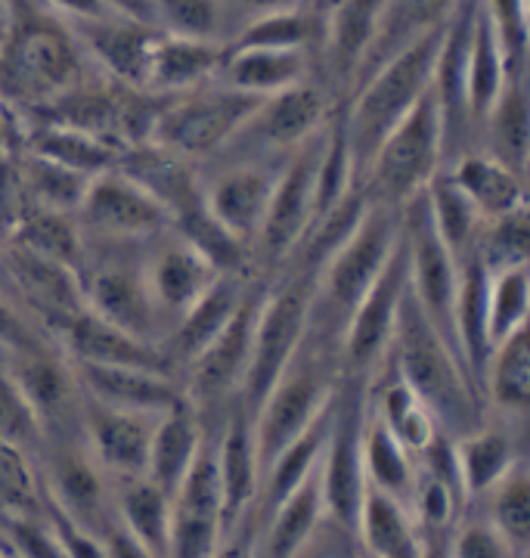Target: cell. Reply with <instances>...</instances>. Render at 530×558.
Wrapping results in <instances>:
<instances>
[{"label":"cell","mask_w":530,"mask_h":558,"mask_svg":"<svg viewBox=\"0 0 530 558\" xmlns=\"http://www.w3.org/2000/svg\"><path fill=\"white\" fill-rule=\"evenodd\" d=\"M84 50L75 32L44 0H10L0 38V94L47 109L84 84Z\"/></svg>","instance_id":"6da1fadb"},{"label":"cell","mask_w":530,"mask_h":558,"mask_svg":"<svg viewBox=\"0 0 530 558\" xmlns=\"http://www.w3.org/2000/svg\"><path fill=\"white\" fill-rule=\"evenodd\" d=\"M385 366H392L429 403L447 438L466 435L484 418L481 391L471 379L466 360L419 307L410 289L400 301Z\"/></svg>","instance_id":"7a4b0ae2"},{"label":"cell","mask_w":530,"mask_h":558,"mask_svg":"<svg viewBox=\"0 0 530 558\" xmlns=\"http://www.w3.org/2000/svg\"><path fill=\"white\" fill-rule=\"evenodd\" d=\"M400 240V208L370 202L348 240L316 267L311 295V332L335 344L357 301L370 292Z\"/></svg>","instance_id":"3957f363"},{"label":"cell","mask_w":530,"mask_h":558,"mask_svg":"<svg viewBox=\"0 0 530 558\" xmlns=\"http://www.w3.org/2000/svg\"><path fill=\"white\" fill-rule=\"evenodd\" d=\"M441 38H444V25L412 40L410 47L394 53L392 60L382 62L370 78H363L353 87L351 102L341 112V121H345V137H348V149H351L357 183L385 134L432 90L434 60H437Z\"/></svg>","instance_id":"277c9868"},{"label":"cell","mask_w":530,"mask_h":558,"mask_svg":"<svg viewBox=\"0 0 530 558\" xmlns=\"http://www.w3.org/2000/svg\"><path fill=\"white\" fill-rule=\"evenodd\" d=\"M338 381H341V369H338L335 344L308 329L292 360L286 363L279 379L270 385V391L252 413L261 469L329 407Z\"/></svg>","instance_id":"5b68a950"},{"label":"cell","mask_w":530,"mask_h":558,"mask_svg":"<svg viewBox=\"0 0 530 558\" xmlns=\"http://www.w3.org/2000/svg\"><path fill=\"white\" fill-rule=\"evenodd\" d=\"M441 168H444V131H441L434 94L429 90L378 143L366 171L360 174V190L370 202L403 208L412 196H419L432 183Z\"/></svg>","instance_id":"8992f818"},{"label":"cell","mask_w":530,"mask_h":558,"mask_svg":"<svg viewBox=\"0 0 530 558\" xmlns=\"http://www.w3.org/2000/svg\"><path fill=\"white\" fill-rule=\"evenodd\" d=\"M311 295H314V274L304 267L289 270V277L267 282V292L261 299L252 332V354L249 366L239 385L236 400L255 413L257 403L270 391V385L279 379L286 363L292 360L298 344L304 341L311 329Z\"/></svg>","instance_id":"52a82bcc"},{"label":"cell","mask_w":530,"mask_h":558,"mask_svg":"<svg viewBox=\"0 0 530 558\" xmlns=\"http://www.w3.org/2000/svg\"><path fill=\"white\" fill-rule=\"evenodd\" d=\"M255 94H242L217 81L198 84L174 97H165L143 143L168 149L180 159L208 161L239 131V124L255 109Z\"/></svg>","instance_id":"ba28073f"},{"label":"cell","mask_w":530,"mask_h":558,"mask_svg":"<svg viewBox=\"0 0 530 558\" xmlns=\"http://www.w3.org/2000/svg\"><path fill=\"white\" fill-rule=\"evenodd\" d=\"M329 116L333 112H329L326 94L311 81H301V84H292L286 90L267 94L257 100L255 109L249 112V119L239 124V131L224 143V149L215 159L205 161V168L286 156L294 146H301L314 131H320L329 121Z\"/></svg>","instance_id":"9c48e42d"},{"label":"cell","mask_w":530,"mask_h":558,"mask_svg":"<svg viewBox=\"0 0 530 558\" xmlns=\"http://www.w3.org/2000/svg\"><path fill=\"white\" fill-rule=\"evenodd\" d=\"M326 131H329V121L320 131H314L301 146H294L282 161L270 202H267V211L261 220V230L252 242V264H261V267L286 264L292 258L294 248L301 245L304 233L311 230L316 168H320Z\"/></svg>","instance_id":"30bf717a"},{"label":"cell","mask_w":530,"mask_h":558,"mask_svg":"<svg viewBox=\"0 0 530 558\" xmlns=\"http://www.w3.org/2000/svg\"><path fill=\"white\" fill-rule=\"evenodd\" d=\"M87 245H103V252L99 258L84 264V274L79 270L84 307L140 339L161 344L168 332V319L161 317L149 292V282L143 274V252L124 255L118 252L121 242H87Z\"/></svg>","instance_id":"8fae6325"},{"label":"cell","mask_w":530,"mask_h":558,"mask_svg":"<svg viewBox=\"0 0 530 558\" xmlns=\"http://www.w3.org/2000/svg\"><path fill=\"white\" fill-rule=\"evenodd\" d=\"M363 418H366V381L341 376L333 400V425L320 457V487L326 515L345 527L357 524V509L366 490L363 472Z\"/></svg>","instance_id":"7c38bea8"},{"label":"cell","mask_w":530,"mask_h":558,"mask_svg":"<svg viewBox=\"0 0 530 558\" xmlns=\"http://www.w3.org/2000/svg\"><path fill=\"white\" fill-rule=\"evenodd\" d=\"M407 289H410V267H407V245H403V230H400V240L394 245L385 270L370 286V292L357 301V307L338 336L341 376L363 381L373 379V373L385 363V354H388L394 323H397Z\"/></svg>","instance_id":"4fadbf2b"},{"label":"cell","mask_w":530,"mask_h":558,"mask_svg":"<svg viewBox=\"0 0 530 558\" xmlns=\"http://www.w3.org/2000/svg\"><path fill=\"white\" fill-rule=\"evenodd\" d=\"M264 292H267V282L252 279L245 295L239 301V307H236V314L227 319V326L183 366L186 381H180V385H183L186 400L196 407L198 413H205V416L220 413L239 395V385H242L245 366H249V354H252V332H255V317Z\"/></svg>","instance_id":"5bb4252c"},{"label":"cell","mask_w":530,"mask_h":558,"mask_svg":"<svg viewBox=\"0 0 530 558\" xmlns=\"http://www.w3.org/2000/svg\"><path fill=\"white\" fill-rule=\"evenodd\" d=\"M84 242H143L171 227V215L118 165L87 180L72 211Z\"/></svg>","instance_id":"9a60e30c"},{"label":"cell","mask_w":530,"mask_h":558,"mask_svg":"<svg viewBox=\"0 0 530 558\" xmlns=\"http://www.w3.org/2000/svg\"><path fill=\"white\" fill-rule=\"evenodd\" d=\"M400 230H403V245H407L412 299L419 301V307L456 348L453 301H456V286H459V258L434 230L425 190L400 208Z\"/></svg>","instance_id":"2e32d148"},{"label":"cell","mask_w":530,"mask_h":558,"mask_svg":"<svg viewBox=\"0 0 530 558\" xmlns=\"http://www.w3.org/2000/svg\"><path fill=\"white\" fill-rule=\"evenodd\" d=\"M224 543V497L217 475V428L208 422L193 465L171 490V556H220Z\"/></svg>","instance_id":"e0dca14e"},{"label":"cell","mask_w":530,"mask_h":558,"mask_svg":"<svg viewBox=\"0 0 530 558\" xmlns=\"http://www.w3.org/2000/svg\"><path fill=\"white\" fill-rule=\"evenodd\" d=\"M289 156V153H286ZM286 156L212 165L202 174V205L239 242L252 248Z\"/></svg>","instance_id":"ac0fdd59"},{"label":"cell","mask_w":530,"mask_h":558,"mask_svg":"<svg viewBox=\"0 0 530 558\" xmlns=\"http://www.w3.org/2000/svg\"><path fill=\"white\" fill-rule=\"evenodd\" d=\"M158 416L161 413L106 407L99 400L81 395V444L112 481L140 478V475H146L149 444H153Z\"/></svg>","instance_id":"d6986e66"},{"label":"cell","mask_w":530,"mask_h":558,"mask_svg":"<svg viewBox=\"0 0 530 558\" xmlns=\"http://www.w3.org/2000/svg\"><path fill=\"white\" fill-rule=\"evenodd\" d=\"M0 274L7 277L16 299L28 307V314L40 326H53L57 336L69 319L84 311L79 267L72 264L44 258L7 242V248H0Z\"/></svg>","instance_id":"ffe728a7"},{"label":"cell","mask_w":530,"mask_h":558,"mask_svg":"<svg viewBox=\"0 0 530 558\" xmlns=\"http://www.w3.org/2000/svg\"><path fill=\"white\" fill-rule=\"evenodd\" d=\"M143 274L149 282V292L156 299L161 317L168 319V329L193 301L215 282L224 270L208 258L202 248L177 233L174 227L161 230L143 242ZM168 336V332H165Z\"/></svg>","instance_id":"44dd1931"},{"label":"cell","mask_w":530,"mask_h":558,"mask_svg":"<svg viewBox=\"0 0 530 558\" xmlns=\"http://www.w3.org/2000/svg\"><path fill=\"white\" fill-rule=\"evenodd\" d=\"M65 22L75 32L81 50L91 60H97L106 75H112L118 84L134 87V90L146 87L149 60H153V50L161 35L156 25L137 20V16L116 13V10Z\"/></svg>","instance_id":"7402d4cb"},{"label":"cell","mask_w":530,"mask_h":558,"mask_svg":"<svg viewBox=\"0 0 530 558\" xmlns=\"http://www.w3.org/2000/svg\"><path fill=\"white\" fill-rule=\"evenodd\" d=\"M217 475L224 497V543H220L224 553V546L236 537L242 521L249 519L261 481L252 413L239 400L224 410V418L217 425Z\"/></svg>","instance_id":"603a6c76"},{"label":"cell","mask_w":530,"mask_h":558,"mask_svg":"<svg viewBox=\"0 0 530 558\" xmlns=\"http://www.w3.org/2000/svg\"><path fill=\"white\" fill-rule=\"evenodd\" d=\"M79 376L81 395L106 407L137 410V413H165L186 400L183 385L168 369L149 366H106V363H72Z\"/></svg>","instance_id":"cb8c5ba5"},{"label":"cell","mask_w":530,"mask_h":558,"mask_svg":"<svg viewBox=\"0 0 530 558\" xmlns=\"http://www.w3.org/2000/svg\"><path fill=\"white\" fill-rule=\"evenodd\" d=\"M59 348L65 351V357L72 363H106V366H149V369H168L174 373V366L168 363L161 344L146 341L121 329L109 319L97 317L94 311H81L59 329Z\"/></svg>","instance_id":"d4e9b609"},{"label":"cell","mask_w":530,"mask_h":558,"mask_svg":"<svg viewBox=\"0 0 530 558\" xmlns=\"http://www.w3.org/2000/svg\"><path fill=\"white\" fill-rule=\"evenodd\" d=\"M521 422L525 418L503 416V422L481 418L466 435L450 438L456 475H459V484H462V494L469 499V506L474 499L484 497L515 462L525 459L521 457V435H518Z\"/></svg>","instance_id":"484cf974"},{"label":"cell","mask_w":530,"mask_h":558,"mask_svg":"<svg viewBox=\"0 0 530 558\" xmlns=\"http://www.w3.org/2000/svg\"><path fill=\"white\" fill-rule=\"evenodd\" d=\"M311 50L267 47V44H230L217 65V84L242 94L267 97L292 84L311 81Z\"/></svg>","instance_id":"4316f807"},{"label":"cell","mask_w":530,"mask_h":558,"mask_svg":"<svg viewBox=\"0 0 530 558\" xmlns=\"http://www.w3.org/2000/svg\"><path fill=\"white\" fill-rule=\"evenodd\" d=\"M252 274H220V277L198 295L168 329V336L161 339V351L171 366H186L196 357L198 351L215 339L217 332L227 326V319L233 317L239 301L245 295Z\"/></svg>","instance_id":"83f0119b"},{"label":"cell","mask_w":530,"mask_h":558,"mask_svg":"<svg viewBox=\"0 0 530 558\" xmlns=\"http://www.w3.org/2000/svg\"><path fill=\"white\" fill-rule=\"evenodd\" d=\"M366 407L370 413L385 422V428L400 440L410 453L429 450L434 440L441 438V425L429 410V403L412 391L407 381L394 373L392 366H378L373 379L366 381Z\"/></svg>","instance_id":"f1b7e54d"},{"label":"cell","mask_w":530,"mask_h":558,"mask_svg":"<svg viewBox=\"0 0 530 558\" xmlns=\"http://www.w3.org/2000/svg\"><path fill=\"white\" fill-rule=\"evenodd\" d=\"M353 534L363 556L375 558H419L425 556V546L419 537V527L410 512V502L392 497L378 487L363 490Z\"/></svg>","instance_id":"f546056e"},{"label":"cell","mask_w":530,"mask_h":558,"mask_svg":"<svg viewBox=\"0 0 530 558\" xmlns=\"http://www.w3.org/2000/svg\"><path fill=\"white\" fill-rule=\"evenodd\" d=\"M453 10H456V0H382L375 35L370 40V50L360 62V69H357L353 87L363 78H370L382 62L392 60L394 53L410 47L412 40H419L434 28L447 25Z\"/></svg>","instance_id":"4dcf8cb0"},{"label":"cell","mask_w":530,"mask_h":558,"mask_svg":"<svg viewBox=\"0 0 530 558\" xmlns=\"http://www.w3.org/2000/svg\"><path fill=\"white\" fill-rule=\"evenodd\" d=\"M227 44L208 38H180V35H158L149 72H146V87L158 97H174L183 90H193L198 84L215 81L217 65L224 60Z\"/></svg>","instance_id":"1f68e13d"},{"label":"cell","mask_w":530,"mask_h":558,"mask_svg":"<svg viewBox=\"0 0 530 558\" xmlns=\"http://www.w3.org/2000/svg\"><path fill=\"white\" fill-rule=\"evenodd\" d=\"M382 0H335L329 7V22H323V53L329 65V78L341 90H353L357 69L370 50L375 35Z\"/></svg>","instance_id":"d6a6232c"},{"label":"cell","mask_w":530,"mask_h":558,"mask_svg":"<svg viewBox=\"0 0 530 558\" xmlns=\"http://www.w3.org/2000/svg\"><path fill=\"white\" fill-rule=\"evenodd\" d=\"M116 519L140 556H171V494L146 475L116 481Z\"/></svg>","instance_id":"836d02e7"},{"label":"cell","mask_w":530,"mask_h":558,"mask_svg":"<svg viewBox=\"0 0 530 558\" xmlns=\"http://www.w3.org/2000/svg\"><path fill=\"white\" fill-rule=\"evenodd\" d=\"M323 515H326V502H323L320 465H316L314 472L276 506L274 512H270V519L264 521V527L257 531L255 546H252V556H301L304 543L311 539Z\"/></svg>","instance_id":"e575fe53"},{"label":"cell","mask_w":530,"mask_h":558,"mask_svg":"<svg viewBox=\"0 0 530 558\" xmlns=\"http://www.w3.org/2000/svg\"><path fill=\"white\" fill-rule=\"evenodd\" d=\"M205 432H208V422L190 400H180L177 407L165 410L158 416L153 444H149L146 478L156 481L161 490L171 494L186 475V469L193 465Z\"/></svg>","instance_id":"d590c367"},{"label":"cell","mask_w":530,"mask_h":558,"mask_svg":"<svg viewBox=\"0 0 530 558\" xmlns=\"http://www.w3.org/2000/svg\"><path fill=\"white\" fill-rule=\"evenodd\" d=\"M456 183L471 196L484 220L503 218L509 211L528 208V190H525V174L511 171L509 165L496 161L481 149H466L459 159L447 165Z\"/></svg>","instance_id":"8d00e7d4"},{"label":"cell","mask_w":530,"mask_h":558,"mask_svg":"<svg viewBox=\"0 0 530 558\" xmlns=\"http://www.w3.org/2000/svg\"><path fill=\"white\" fill-rule=\"evenodd\" d=\"M481 391L499 416L525 418L530 407V344L528 326L515 329L509 339L493 344L484 373Z\"/></svg>","instance_id":"74e56055"},{"label":"cell","mask_w":530,"mask_h":558,"mask_svg":"<svg viewBox=\"0 0 530 558\" xmlns=\"http://www.w3.org/2000/svg\"><path fill=\"white\" fill-rule=\"evenodd\" d=\"M474 134H481V140H484L481 153L509 165L518 174L528 171V90H525V78L506 81V87L499 90V97L493 100Z\"/></svg>","instance_id":"f35d334b"},{"label":"cell","mask_w":530,"mask_h":558,"mask_svg":"<svg viewBox=\"0 0 530 558\" xmlns=\"http://www.w3.org/2000/svg\"><path fill=\"white\" fill-rule=\"evenodd\" d=\"M509 81V65L503 57V47L493 35L491 22L484 16V7L478 0L474 7V20H471L469 35V57H466V87H469V119L471 134L478 131L481 119L487 116L493 100L499 97V90Z\"/></svg>","instance_id":"ab89813d"},{"label":"cell","mask_w":530,"mask_h":558,"mask_svg":"<svg viewBox=\"0 0 530 558\" xmlns=\"http://www.w3.org/2000/svg\"><path fill=\"white\" fill-rule=\"evenodd\" d=\"M28 153L59 161L81 174H97V171H106L116 165L121 146L99 137V134H91L84 128H75V124L44 121L28 134Z\"/></svg>","instance_id":"60d3db41"},{"label":"cell","mask_w":530,"mask_h":558,"mask_svg":"<svg viewBox=\"0 0 530 558\" xmlns=\"http://www.w3.org/2000/svg\"><path fill=\"white\" fill-rule=\"evenodd\" d=\"M415 465H419L415 453H410L400 440L394 438L392 432L385 428V422L375 413H370V407H366V418H363V472H366V484L410 502Z\"/></svg>","instance_id":"b9f144b4"},{"label":"cell","mask_w":530,"mask_h":558,"mask_svg":"<svg viewBox=\"0 0 530 558\" xmlns=\"http://www.w3.org/2000/svg\"><path fill=\"white\" fill-rule=\"evenodd\" d=\"M425 199H429L434 230L450 245L453 255L462 258L466 252L474 248L478 233L484 227V215L478 211V205L471 202L469 193L456 183L447 168H441L432 183L425 186Z\"/></svg>","instance_id":"7bdbcfd3"},{"label":"cell","mask_w":530,"mask_h":558,"mask_svg":"<svg viewBox=\"0 0 530 558\" xmlns=\"http://www.w3.org/2000/svg\"><path fill=\"white\" fill-rule=\"evenodd\" d=\"M471 506H481V512L496 524V531L506 537L515 556L530 553V475L528 462H515L491 490ZM469 506V509H471Z\"/></svg>","instance_id":"ee69618b"},{"label":"cell","mask_w":530,"mask_h":558,"mask_svg":"<svg viewBox=\"0 0 530 558\" xmlns=\"http://www.w3.org/2000/svg\"><path fill=\"white\" fill-rule=\"evenodd\" d=\"M10 242L44 258L72 264V267H79L81 248H84L79 223L69 211H53V208H38V205L22 211L16 227L10 230Z\"/></svg>","instance_id":"f6af8a7d"},{"label":"cell","mask_w":530,"mask_h":558,"mask_svg":"<svg viewBox=\"0 0 530 558\" xmlns=\"http://www.w3.org/2000/svg\"><path fill=\"white\" fill-rule=\"evenodd\" d=\"M91 178L94 174H81L59 161L25 153V161L20 168V190L25 196H32V205H38V208H53V211L72 215L79 208L84 186Z\"/></svg>","instance_id":"bcb514c9"},{"label":"cell","mask_w":530,"mask_h":558,"mask_svg":"<svg viewBox=\"0 0 530 558\" xmlns=\"http://www.w3.org/2000/svg\"><path fill=\"white\" fill-rule=\"evenodd\" d=\"M47 499L40 490L35 457L16 444L0 440V512L10 519H40Z\"/></svg>","instance_id":"7dc6e473"},{"label":"cell","mask_w":530,"mask_h":558,"mask_svg":"<svg viewBox=\"0 0 530 558\" xmlns=\"http://www.w3.org/2000/svg\"><path fill=\"white\" fill-rule=\"evenodd\" d=\"M528 264L491 274V282H487V339H491V348L503 339H509L515 329L528 326Z\"/></svg>","instance_id":"c3c4849f"},{"label":"cell","mask_w":530,"mask_h":558,"mask_svg":"<svg viewBox=\"0 0 530 558\" xmlns=\"http://www.w3.org/2000/svg\"><path fill=\"white\" fill-rule=\"evenodd\" d=\"M146 22L165 35L217 40L224 28V0H143Z\"/></svg>","instance_id":"681fc988"},{"label":"cell","mask_w":530,"mask_h":558,"mask_svg":"<svg viewBox=\"0 0 530 558\" xmlns=\"http://www.w3.org/2000/svg\"><path fill=\"white\" fill-rule=\"evenodd\" d=\"M474 252L481 264L499 274V270H509V267H521L530 258V227H528V208H518L509 211L503 218L484 220L478 242H474Z\"/></svg>","instance_id":"f907efd6"},{"label":"cell","mask_w":530,"mask_h":558,"mask_svg":"<svg viewBox=\"0 0 530 558\" xmlns=\"http://www.w3.org/2000/svg\"><path fill=\"white\" fill-rule=\"evenodd\" d=\"M0 440L16 444L38 457L47 444V432L40 425L35 407L22 395V388L7 369V348L0 344Z\"/></svg>","instance_id":"816d5d0a"},{"label":"cell","mask_w":530,"mask_h":558,"mask_svg":"<svg viewBox=\"0 0 530 558\" xmlns=\"http://www.w3.org/2000/svg\"><path fill=\"white\" fill-rule=\"evenodd\" d=\"M484 16L503 47L509 78H525L528 60V0H481Z\"/></svg>","instance_id":"f5cc1de1"},{"label":"cell","mask_w":530,"mask_h":558,"mask_svg":"<svg viewBox=\"0 0 530 558\" xmlns=\"http://www.w3.org/2000/svg\"><path fill=\"white\" fill-rule=\"evenodd\" d=\"M447 556L456 558H511V549L506 537L496 531L484 512H469L459 519L453 527L450 543H447Z\"/></svg>","instance_id":"db71d44e"},{"label":"cell","mask_w":530,"mask_h":558,"mask_svg":"<svg viewBox=\"0 0 530 558\" xmlns=\"http://www.w3.org/2000/svg\"><path fill=\"white\" fill-rule=\"evenodd\" d=\"M0 344L7 351H22V348H35L44 344L35 323L22 317L20 307L10 304V295H0Z\"/></svg>","instance_id":"11a10c76"},{"label":"cell","mask_w":530,"mask_h":558,"mask_svg":"<svg viewBox=\"0 0 530 558\" xmlns=\"http://www.w3.org/2000/svg\"><path fill=\"white\" fill-rule=\"evenodd\" d=\"M44 3L62 20H84V16H97V13L109 10L103 0H44Z\"/></svg>","instance_id":"9f6ffc18"},{"label":"cell","mask_w":530,"mask_h":558,"mask_svg":"<svg viewBox=\"0 0 530 558\" xmlns=\"http://www.w3.org/2000/svg\"><path fill=\"white\" fill-rule=\"evenodd\" d=\"M239 10H245L249 16L261 13H276V10H289V7H304V0H233Z\"/></svg>","instance_id":"6f0895ef"},{"label":"cell","mask_w":530,"mask_h":558,"mask_svg":"<svg viewBox=\"0 0 530 558\" xmlns=\"http://www.w3.org/2000/svg\"><path fill=\"white\" fill-rule=\"evenodd\" d=\"M13 116H7V109L0 106V149H3V143H7V137H10V131H13Z\"/></svg>","instance_id":"680465c9"},{"label":"cell","mask_w":530,"mask_h":558,"mask_svg":"<svg viewBox=\"0 0 530 558\" xmlns=\"http://www.w3.org/2000/svg\"><path fill=\"white\" fill-rule=\"evenodd\" d=\"M7 20H10V0H0V38H3Z\"/></svg>","instance_id":"91938a15"}]
</instances>
